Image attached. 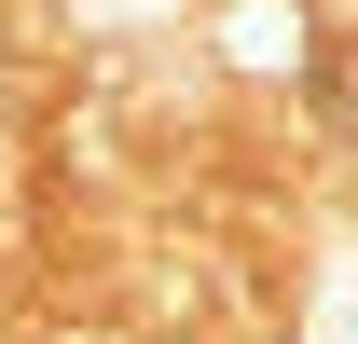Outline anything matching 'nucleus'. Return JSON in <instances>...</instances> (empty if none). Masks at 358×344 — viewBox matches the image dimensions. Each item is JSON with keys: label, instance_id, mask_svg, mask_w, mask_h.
I'll return each instance as SVG.
<instances>
[{"label": "nucleus", "instance_id": "f257e3e1", "mask_svg": "<svg viewBox=\"0 0 358 344\" xmlns=\"http://www.w3.org/2000/svg\"><path fill=\"white\" fill-rule=\"evenodd\" d=\"M331 110L358 124V28H331Z\"/></svg>", "mask_w": 358, "mask_h": 344}]
</instances>
